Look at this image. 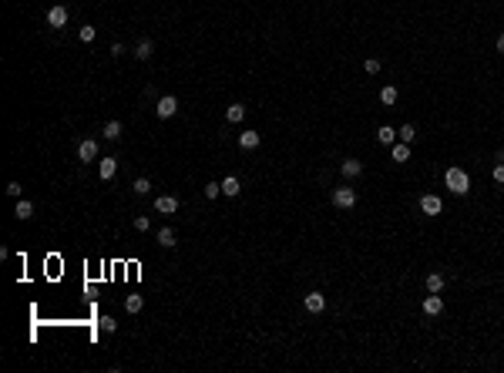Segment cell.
I'll return each instance as SVG.
<instances>
[{"label": "cell", "mask_w": 504, "mask_h": 373, "mask_svg": "<svg viewBox=\"0 0 504 373\" xmlns=\"http://www.w3.org/2000/svg\"><path fill=\"white\" fill-rule=\"evenodd\" d=\"M114 171H118V162L114 158H101V182L114 178Z\"/></svg>", "instance_id": "cell-15"}, {"label": "cell", "mask_w": 504, "mask_h": 373, "mask_svg": "<svg viewBox=\"0 0 504 373\" xmlns=\"http://www.w3.org/2000/svg\"><path fill=\"white\" fill-rule=\"evenodd\" d=\"M101 138H108V141H118V138H121V121H108Z\"/></svg>", "instance_id": "cell-19"}, {"label": "cell", "mask_w": 504, "mask_h": 373, "mask_svg": "<svg viewBox=\"0 0 504 373\" xmlns=\"http://www.w3.org/2000/svg\"><path fill=\"white\" fill-rule=\"evenodd\" d=\"M333 205L336 208H353L356 205V192L353 188H333Z\"/></svg>", "instance_id": "cell-3"}, {"label": "cell", "mask_w": 504, "mask_h": 373, "mask_svg": "<svg viewBox=\"0 0 504 373\" xmlns=\"http://www.w3.org/2000/svg\"><path fill=\"white\" fill-rule=\"evenodd\" d=\"M131 188H134V195H148V192H151V182L141 175V178H134V185H131Z\"/></svg>", "instance_id": "cell-22"}, {"label": "cell", "mask_w": 504, "mask_h": 373, "mask_svg": "<svg viewBox=\"0 0 504 373\" xmlns=\"http://www.w3.org/2000/svg\"><path fill=\"white\" fill-rule=\"evenodd\" d=\"M302 306H306L309 313H323V309H326V296H323V293H309V296L302 299Z\"/></svg>", "instance_id": "cell-6"}, {"label": "cell", "mask_w": 504, "mask_h": 373, "mask_svg": "<svg viewBox=\"0 0 504 373\" xmlns=\"http://www.w3.org/2000/svg\"><path fill=\"white\" fill-rule=\"evenodd\" d=\"M134 229H138V232H148V229H151L148 215H138V219H134Z\"/></svg>", "instance_id": "cell-28"}, {"label": "cell", "mask_w": 504, "mask_h": 373, "mask_svg": "<svg viewBox=\"0 0 504 373\" xmlns=\"http://www.w3.org/2000/svg\"><path fill=\"white\" fill-rule=\"evenodd\" d=\"M151 51H155V44H151L148 37H141V40H138V47H134V57H138V61H148Z\"/></svg>", "instance_id": "cell-13"}, {"label": "cell", "mask_w": 504, "mask_h": 373, "mask_svg": "<svg viewBox=\"0 0 504 373\" xmlns=\"http://www.w3.org/2000/svg\"><path fill=\"white\" fill-rule=\"evenodd\" d=\"M215 195H222V182H208L205 185V199H215Z\"/></svg>", "instance_id": "cell-26"}, {"label": "cell", "mask_w": 504, "mask_h": 373, "mask_svg": "<svg viewBox=\"0 0 504 373\" xmlns=\"http://www.w3.org/2000/svg\"><path fill=\"white\" fill-rule=\"evenodd\" d=\"M155 212H162V215H175V212H178V199H171V195H158V199H155Z\"/></svg>", "instance_id": "cell-5"}, {"label": "cell", "mask_w": 504, "mask_h": 373, "mask_svg": "<svg viewBox=\"0 0 504 373\" xmlns=\"http://www.w3.org/2000/svg\"><path fill=\"white\" fill-rule=\"evenodd\" d=\"M390 155H393V162H397V165H400V162H410V148H407V141H400V145L393 141V145H390Z\"/></svg>", "instance_id": "cell-10"}, {"label": "cell", "mask_w": 504, "mask_h": 373, "mask_svg": "<svg viewBox=\"0 0 504 373\" xmlns=\"http://www.w3.org/2000/svg\"><path fill=\"white\" fill-rule=\"evenodd\" d=\"M77 158H81V162H94V158H98V141H81Z\"/></svg>", "instance_id": "cell-9"}, {"label": "cell", "mask_w": 504, "mask_h": 373, "mask_svg": "<svg viewBox=\"0 0 504 373\" xmlns=\"http://www.w3.org/2000/svg\"><path fill=\"white\" fill-rule=\"evenodd\" d=\"M14 215H17V219H31V215H34V205H31L27 199H17V205H14Z\"/></svg>", "instance_id": "cell-16"}, {"label": "cell", "mask_w": 504, "mask_h": 373, "mask_svg": "<svg viewBox=\"0 0 504 373\" xmlns=\"http://www.w3.org/2000/svg\"><path fill=\"white\" fill-rule=\"evenodd\" d=\"M239 192H242V185H239V178H235V175H229V178L222 182V195H232V199H235Z\"/></svg>", "instance_id": "cell-14"}, {"label": "cell", "mask_w": 504, "mask_h": 373, "mask_svg": "<svg viewBox=\"0 0 504 373\" xmlns=\"http://www.w3.org/2000/svg\"><path fill=\"white\" fill-rule=\"evenodd\" d=\"M175 111H178V98H175V94L158 98V104H155V114H158V118H171Z\"/></svg>", "instance_id": "cell-2"}, {"label": "cell", "mask_w": 504, "mask_h": 373, "mask_svg": "<svg viewBox=\"0 0 504 373\" xmlns=\"http://www.w3.org/2000/svg\"><path fill=\"white\" fill-rule=\"evenodd\" d=\"M67 24V7H61V3H54L51 10H47V27H64Z\"/></svg>", "instance_id": "cell-4"}, {"label": "cell", "mask_w": 504, "mask_h": 373, "mask_svg": "<svg viewBox=\"0 0 504 373\" xmlns=\"http://www.w3.org/2000/svg\"><path fill=\"white\" fill-rule=\"evenodd\" d=\"M94 34H98V31H94L91 24H88V27H81V40H84V44H91V40H94Z\"/></svg>", "instance_id": "cell-30"}, {"label": "cell", "mask_w": 504, "mask_h": 373, "mask_svg": "<svg viewBox=\"0 0 504 373\" xmlns=\"http://www.w3.org/2000/svg\"><path fill=\"white\" fill-rule=\"evenodd\" d=\"M259 141H262V138H259V131H242V135H239V145H242L245 151H252L256 145H259Z\"/></svg>", "instance_id": "cell-12"}, {"label": "cell", "mask_w": 504, "mask_h": 373, "mask_svg": "<svg viewBox=\"0 0 504 373\" xmlns=\"http://www.w3.org/2000/svg\"><path fill=\"white\" fill-rule=\"evenodd\" d=\"M397 138H400V141H407V145H410L413 138H417V128H413V125H403V128L397 131Z\"/></svg>", "instance_id": "cell-24"}, {"label": "cell", "mask_w": 504, "mask_h": 373, "mask_svg": "<svg viewBox=\"0 0 504 373\" xmlns=\"http://www.w3.org/2000/svg\"><path fill=\"white\" fill-rule=\"evenodd\" d=\"M242 118H245V108H242V104H229V108H225V121H232V125H235V121H242Z\"/></svg>", "instance_id": "cell-17"}, {"label": "cell", "mask_w": 504, "mask_h": 373, "mask_svg": "<svg viewBox=\"0 0 504 373\" xmlns=\"http://www.w3.org/2000/svg\"><path fill=\"white\" fill-rule=\"evenodd\" d=\"M360 171H363V165H360L356 158H346V162H343V175H346V178H356Z\"/></svg>", "instance_id": "cell-20"}, {"label": "cell", "mask_w": 504, "mask_h": 373, "mask_svg": "<svg viewBox=\"0 0 504 373\" xmlns=\"http://www.w3.org/2000/svg\"><path fill=\"white\" fill-rule=\"evenodd\" d=\"M440 309H444V299L437 296V293H430V296H424V313H427V316H437Z\"/></svg>", "instance_id": "cell-8"}, {"label": "cell", "mask_w": 504, "mask_h": 373, "mask_svg": "<svg viewBox=\"0 0 504 373\" xmlns=\"http://www.w3.org/2000/svg\"><path fill=\"white\" fill-rule=\"evenodd\" d=\"M363 71H367V74H376V71H380V61H376V57H367V61H363Z\"/></svg>", "instance_id": "cell-27"}, {"label": "cell", "mask_w": 504, "mask_h": 373, "mask_svg": "<svg viewBox=\"0 0 504 373\" xmlns=\"http://www.w3.org/2000/svg\"><path fill=\"white\" fill-rule=\"evenodd\" d=\"M380 101H383V104H397V88H393V84H387V88L380 91Z\"/></svg>", "instance_id": "cell-25"}, {"label": "cell", "mask_w": 504, "mask_h": 373, "mask_svg": "<svg viewBox=\"0 0 504 373\" xmlns=\"http://www.w3.org/2000/svg\"><path fill=\"white\" fill-rule=\"evenodd\" d=\"M20 192H24L20 182H10V185H7V195H10V199H20Z\"/></svg>", "instance_id": "cell-31"}, {"label": "cell", "mask_w": 504, "mask_h": 373, "mask_svg": "<svg viewBox=\"0 0 504 373\" xmlns=\"http://www.w3.org/2000/svg\"><path fill=\"white\" fill-rule=\"evenodd\" d=\"M420 208H424V215H440L444 202H440L437 195H424V199H420Z\"/></svg>", "instance_id": "cell-7"}, {"label": "cell", "mask_w": 504, "mask_h": 373, "mask_svg": "<svg viewBox=\"0 0 504 373\" xmlns=\"http://www.w3.org/2000/svg\"><path fill=\"white\" fill-rule=\"evenodd\" d=\"M444 282H447V279H444L440 272H427L424 286H427V293H440V289H444Z\"/></svg>", "instance_id": "cell-11"}, {"label": "cell", "mask_w": 504, "mask_h": 373, "mask_svg": "<svg viewBox=\"0 0 504 373\" xmlns=\"http://www.w3.org/2000/svg\"><path fill=\"white\" fill-rule=\"evenodd\" d=\"M498 54H504V34L498 37Z\"/></svg>", "instance_id": "cell-33"}, {"label": "cell", "mask_w": 504, "mask_h": 373, "mask_svg": "<svg viewBox=\"0 0 504 373\" xmlns=\"http://www.w3.org/2000/svg\"><path fill=\"white\" fill-rule=\"evenodd\" d=\"M376 138H380V145H393V141H397V128H390V125H383V128L376 131Z\"/></svg>", "instance_id": "cell-18"}, {"label": "cell", "mask_w": 504, "mask_h": 373, "mask_svg": "<svg viewBox=\"0 0 504 373\" xmlns=\"http://www.w3.org/2000/svg\"><path fill=\"white\" fill-rule=\"evenodd\" d=\"M444 182H447V188L454 192V195H467V192H470V178H467L464 168H447V171H444Z\"/></svg>", "instance_id": "cell-1"}, {"label": "cell", "mask_w": 504, "mask_h": 373, "mask_svg": "<svg viewBox=\"0 0 504 373\" xmlns=\"http://www.w3.org/2000/svg\"><path fill=\"white\" fill-rule=\"evenodd\" d=\"M101 330H104V333H114V330H118V323H114L111 316H101Z\"/></svg>", "instance_id": "cell-29"}, {"label": "cell", "mask_w": 504, "mask_h": 373, "mask_svg": "<svg viewBox=\"0 0 504 373\" xmlns=\"http://www.w3.org/2000/svg\"><path fill=\"white\" fill-rule=\"evenodd\" d=\"M141 306H145V299H141V296H128V299H125V309H128V313H141Z\"/></svg>", "instance_id": "cell-23"}, {"label": "cell", "mask_w": 504, "mask_h": 373, "mask_svg": "<svg viewBox=\"0 0 504 373\" xmlns=\"http://www.w3.org/2000/svg\"><path fill=\"white\" fill-rule=\"evenodd\" d=\"M494 182H498V185H504V162H498V165H494Z\"/></svg>", "instance_id": "cell-32"}, {"label": "cell", "mask_w": 504, "mask_h": 373, "mask_svg": "<svg viewBox=\"0 0 504 373\" xmlns=\"http://www.w3.org/2000/svg\"><path fill=\"white\" fill-rule=\"evenodd\" d=\"M158 245H165V249H171L175 245V229H158Z\"/></svg>", "instance_id": "cell-21"}]
</instances>
